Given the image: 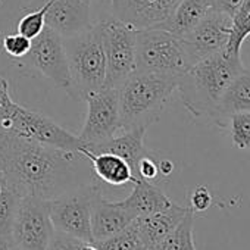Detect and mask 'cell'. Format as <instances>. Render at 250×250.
Listing matches in <instances>:
<instances>
[{
	"label": "cell",
	"mask_w": 250,
	"mask_h": 250,
	"mask_svg": "<svg viewBox=\"0 0 250 250\" xmlns=\"http://www.w3.org/2000/svg\"><path fill=\"white\" fill-rule=\"evenodd\" d=\"M84 161L78 152L49 147L0 127V174L20 197L50 200L84 186Z\"/></svg>",
	"instance_id": "obj_1"
},
{
	"label": "cell",
	"mask_w": 250,
	"mask_h": 250,
	"mask_svg": "<svg viewBox=\"0 0 250 250\" xmlns=\"http://www.w3.org/2000/svg\"><path fill=\"white\" fill-rule=\"evenodd\" d=\"M244 69L241 56L222 50L191 65L178 78L186 109L196 118H212L232 80Z\"/></svg>",
	"instance_id": "obj_2"
},
{
	"label": "cell",
	"mask_w": 250,
	"mask_h": 250,
	"mask_svg": "<svg viewBox=\"0 0 250 250\" xmlns=\"http://www.w3.org/2000/svg\"><path fill=\"white\" fill-rule=\"evenodd\" d=\"M177 88L175 77L134 71L118 87L121 131L149 128L159 119Z\"/></svg>",
	"instance_id": "obj_3"
},
{
	"label": "cell",
	"mask_w": 250,
	"mask_h": 250,
	"mask_svg": "<svg viewBox=\"0 0 250 250\" xmlns=\"http://www.w3.org/2000/svg\"><path fill=\"white\" fill-rule=\"evenodd\" d=\"M63 46L71 78L69 94L84 100L87 94L103 88L107 65L100 24L75 37L63 39Z\"/></svg>",
	"instance_id": "obj_4"
},
{
	"label": "cell",
	"mask_w": 250,
	"mask_h": 250,
	"mask_svg": "<svg viewBox=\"0 0 250 250\" xmlns=\"http://www.w3.org/2000/svg\"><path fill=\"white\" fill-rule=\"evenodd\" d=\"M190 66L181 39L158 27L137 30L134 71L180 78Z\"/></svg>",
	"instance_id": "obj_5"
},
{
	"label": "cell",
	"mask_w": 250,
	"mask_h": 250,
	"mask_svg": "<svg viewBox=\"0 0 250 250\" xmlns=\"http://www.w3.org/2000/svg\"><path fill=\"white\" fill-rule=\"evenodd\" d=\"M97 184L88 183L49 200V215L56 231L93 243L91 202Z\"/></svg>",
	"instance_id": "obj_6"
},
{
	"label": "cell",
	"mask_w": 250,
	"mask_h": 250,
	"mask_svg": "<svg viewBox=\"0 0 250 250\" xmlns=\"http://www.w3.org/2000/svg\"><path fill=\"white\" fill-rule=\"evenodd\" d=\"M99 24L107 65L104 87L118 88L136 69L137 30L113 17Z\"/></svg>",
	"instance_id": "obj_7"
},
{
	"label": "cell",
	"mask_w": 250,
	"mask_h": 250,
	"mask_svg": "<svg viewBox=\"0 0 250 250\" xmlns=\"http://www.w3.org/2000/svg\"><path fill=\"white\" fill-rule=\"evenodd\" d=\"M53 232L49 200L34 196L21 197L11 227L17 247L20 250H46Z\"/></svg>",
	"instance_id": "obj_8"
},
{
	"label": "cell",
	"mask_w": 250,
	"mask_h": 250,
	"mask_svg": "<svg viewBox=\"0 0 250 250\" xmlns=\"http://www.w3.org/2000/svg\"><path fill=\"white\" fill-rule=\"evenodd\" d=\"M84 100L87 103V116L78 134L83 147L100 145L116 136V131L121 130L118 88L103 87L87 94Z\"/></svg>",
	"instance_id": "obj_9"
},
{
	"label": "cell",
	"mask_w": 250,
	"mask_h": 250,
	"mask_svg": "<svg viewBox=\"0 0 250 250\" xmlns=\"http://www.w3.org/2000/svg\"><path fill=\"white\" fill-rule=\"evenodd\" d=\"M5 128H9L14 133L36 143L65 152L80 153L83 147L78 136L62 128L53 119L39 112H33L27 107H22L20 104L17 106L14 115L5 125Z\"/></svg>",
	"instance_id": "obj_10"
},
{
	"label": "cell",
	"mask_w": 250,
	"mask_h": 250,
	"mask_svg": "<svg viewBox=\"0 0 250 250\" xmlns=\"http://www.w3.org/2000/svg\"><path fill=\"white\" fill-rule=\"evenodd\" d=\"M27 65L49 78L58 88L69 93L71 78L63 39L47 25L31 40L30 52L22 58Z\"/></svg>",
	"instance_id": "obj_11"
},
{
	"label": "cell",
	"mask_w": 250,
	"mask_h": 250,
	"mask_svg": "<svg viewBox=\"0 0 250 250\" xmlns=\"http://www.w3.org/2000/svg\"><path fill=\"white\" fill-rule=\"evenodd\" d=\"M231 28V17L209 8L203 20L181 39L191 65L222 52L228 44Z\"/></svg>",
	"instance_id": "obj_12"
},
{
	"label": "cell",
	"mask_w": 250,
	"mask_h": 250,
	"mask_svg": "<svg viewBox=\"0 0 250 250\" xmlns=\"http://www.w3.org/2000/svg\"><path fill=\"white\" fill-rule=\"evenodd\" d=\"M181 0H112V17L136 30L165 22Z\"/></svg>",
	"instance_id": "obj_13"
},
{
	"label": "cell",
	"mask_w": 250,
	"mask_h": 250,
	"mask_svg": "<svg viewBox=\"0 0 250 250\" xmlns=\"http://www.w3.org/2000/svg\"><path fill=\"white\" fill-rule=\"evenodd\" d=\"M91 0H49L46 25L62 39L75 37L91 27Z\"/></svg>",
	"instance_id": "obj_14"
},
{
	"label": "cell",
	"mask_w": 250,
	"mask_h": 250,
	"mask_svg": "<svg viewBox=\"0 0 250 250\" xmlns=\"http://www.w3.org/2000/svg\"><path fill=\"white\" fill-rule=\"evenodd\" d=\"M134 219L136 216L121 203V200H107L100 187H97L91 202V235L94 241L104 240L122 231Z\"/></svg>",
	"instance_id": "obj_15"
},
{
	"label": "cell",
	"mask_w": 250,
	"mask_h": 250,
	"mask_svg": "<svg viewBox=\"0 0 250 250\" xmlns=\"http://www.w3.org/2000/svg\"><path fill=\"white\" fill-rule=\"evenodd\" d=\"M146 131H147V128H143V127L127 130V131H122V134L113 136L112 139H109L100 145L83 147L81 150H87L91 153H113L127 162L130 165L131 171L134 172V175L137 177L139 162L147 155V152L145 149Z\"/></svg>",
	"instance_id": "obj_16"
},
{
	"label": "cell",
	"mask_w": 250,
	"mask_h": 250,
	"mask_svg": "<svg viewBox=\"0 0 250 250\" xmlns=\"http://www.w3.org/2000/svg\"><path fill=\"white\" fill-rule=\"evenodd\" d=\"M188 212V206H180L177 203H172L167 209H162L159 212L139 216L134 219V224L137 227L139 235L147 250H152L161 240H164L186 216Z\"/></svg>",
	"instance_id": "obj_17"
},
{
	"label": "cell",
	"mask_w": 250,
	"mask_h": 250,
	"mask_svg": "<svg viewBox=\"0 0 250 250\" xmlns=\"http://www.w3.org/2000/svg\"><path fill=\"white\" fill-rule=\"evenodd\" d=\"M241 112H250V71L247 69H243L228 85L210 121L225 128L228 119Z\"/></svg>",
	"instance_id": "obj_18"
},
{
	"label": "cell",
	"mask_w": 250,
	"mask_h": 250,
	"mask_svg": "<svg viewBox=\"0 0 250 250\" xmlns=\"http://www.w3.org/2000/svg\"><path fill=\"white\" fill-rule=\"evenodd\" d=\"M134 187L121 203L127 208L136 218L150 215L155 212H159L162 209H167L174 202L152 181L139 178L136 183H133Z\"/></svg>",
	"instance_id": "obj_19"
},
{
	"label": "cell",
	"mask_w": 250,
	"mask_h": 250,
	"mask_svg": "<svg viewBox=\"0 0 250 250\" xmlns=\"http://www.w3.org/2000/svg\"><path fill=\"white\" fill-rule=\"evenodd\" d=\"M80 153L90 161L93 174L104 184L122 187L139 180L130 165L113 153H91L87 150H80Z\"/></svg>",
	"instance_id": "obj_20"
},
{
	"label": "cell",
	"mask_w": 250,
	"mask_h": 250,
	"mask_svg": "<svg viewBox=\"0 0 250 250\" xmlns=\"http://www.w3.org/2000/svg\"><path fill=\"white\" fill-rule=\"evenodd\" d=\"M208 11L209 5L205 0H181L169 18L158 25V28L167 30L175 37L183 39L203 20Z\"/></svg>",
	"instance_id": "obj_21"
},
{
	"label": "cell",
	"mask_w": 250,
	"mask_h": 250,
	"mask_svg": "<svg viewBox=\"0 0 250 250\" xmlns=\"http://www.w3.org/2000/svg\"><path fill=\"white\" fill-rule=\"evenodd\" d=\"M194 212L188 208V212L181 222L152 250H196L194 244Z\"/></svg>",
	"instance_id": "obj_22"
},
{
	"label": "cell",
	"mask_w": 250,
	"mask_h": 250,
	"mask_svg": "<svg viewBox=\"0 0 250 250\" xmlns=\"http://www.w3.org/2000/svg\"><path fill=\"white\" fill-rule=\"evenodd\" d=\"M250 36V0H244L241 8L232 17V28L228 44L224 50L232 55H240L244 40Z\"/></svg>",
	"instance_id": "obj_23"
},
{
	"label": "cell",
	"mask_w": 250,
	"mask_h": 250,
	"mask_svg": "<svg viewBox=\"0 0 250 250\" xmlns=\"http://www.w3.org/2000/svg\"><path fill=\"white\" fill-rule=\"evenodd\" d=\"M94 244L100 250H143V249H146L139 235L134 221L127 228H124L122 231H119L104 240L94 241Z\"/></svg>",
	"instance_id": "obj_24"
},
{
	"label": "cell",
	"mask_w": 250,
	"mask_h": 250,
	"mask_svg": "<svg viewBox=\"0 0 250 250\" xmlns=\"http://www.w3.org/2000/svg\"><path fill=\"white\" fill-rule=\"evenodd\" d=\"M20 199L21 197L9 187L5 177L0 174V235L11 234L12 219Z\"/></svg>",
	"instance_id": "obj_25"
},
{
	"label": "cell",
	"mask_w": 250,
	"mask_h": 250,
	"mask_svg": "<svg viewBox=\"0 0 250 250\" xmlns=\"http://www.w3.org/2000/svg\"><path fill=\"white\" fill-rule=\"evenodd\" d=\"M228 127L232 145L240 150L250 152V112L232 115L228 119Z\"/></svg>",
	"instance_id": "obj_26"
},
{
	"label": "cell",
	"mask_w": 250,
	"mask_h": 250,
	"mask_svg": "<svg viewBox=\"0 0 250 250\" xmlns=\"http://www.w3.org/2000/svg\"><path fill=\"white\" fill-rule=\"evenodd\" d=\"M47 9H49V0H44V3L39 9H31L28 14H25L18 24V33L30 40L36 39L46 27Z\"/></svg>",
	"instance_id": "obj_27"
},
{
	"label": "cell",
	"mask_w": 250,
	"mask_h": 250,
	"mask_svg": "<svg viewBox=\"0 0 250 250\" xmlns=\"http://www.w3.org/2000/svg\"><path fill=\"white\" fill-rule=\"evenodd\" d=\"M2 49L12 58L22 59L31 49V40L22 34H8L2 39Z\"/></svg>",
	"instance_id": "obj_28"
},
{
	"label": "cell",
	"mask_w": 250,
	"mask_h": 250,
	"mask_svg": "<svg viewBox=\"0 0 250 250\" xmlns=\"http://www.w3.org/2000/svg\"><path fill=\"white\" fill-rule=\"evenodd\" d=\"M17 103L11 99L9 83L6 78L0 77V127H5L17 109Z\"/></svg>",
	"instance_id": "obj_29"
},
{
	"label": "cell",
	"mask_w": 250,
	"mask_h": 250,
	"mask_svg": "<svg viewBox=\"0 0 250 250\" xmlns=\"http://www.w3.org/2000/svg\"><path fill=\"white\" fill-rule=\"evenodd\" d=\"M84 243L85 241H81L75 237H71L68 234H63L55 229L52 240L46 250H81Z\"/></svg>",
	"instance_id": "obj_30"
},
{
	"label": "cell",
	"mask_w": 250,
	"mask_h": 250,
	"mask_svg": "<svg viewBox=\"0 0 250 250\" xmlns=\"http://www.w3.org/2000/svg\"><path fill=\"white\" fill-rule=\"evenodd\" d=\"M212 205V196H210V191L203 187V186H199L194 188V191L191 193V197H190V209L194 212V213H199V212H205L209 206Z\"/></svg>",
	"instance_id": "obj_31"
},
{
	"label": "cell",
	"mask_w": 250,
	"mask_h": 250,
	"mask_svg": "<svg viewBox=\"0 0 250 250\" xmlns=\"http://www.w3.org/2000/svg\"><path fill=\"white\" fill-rule=\"evenodd\" d=\"M159 167L155 162V159H152L149 155H146L140 162H139V168H137V177L147 180V181H155L159 177Z\"/></svg>",
	"instance_id": "obj_32"
},
{
	"label": "cell",
	"mask_w": 250,
	"mask_h": 250,
	"mask_svg": "<svg viewBox=\"0 0 250 250\" xmlns=\"http://www.w3.org/2000/svg\"><path fill=\"white\" fill-rule=\"evenodd\" d=\"M243 3H244V0H212L209 8L232 18L235 15V12L241 8Z\"/></svg>",
	"instance_id": "obj_33"
},
{
	"label": "cell",
	"mask_w": 250,
	"mask_h": 250,
	"mask_svg": "<svg viewBox=\"0 0 250 250\" xmlns=\"http://www.w3.org/2000/svg\"><path fill=\"white\" fill-rule=\"evenodd\" d=\"M0 250H20L17 244L14 243L12 234H3L0 235Z\"/></svg>",
	"instance_id": "obj_34"
},
{
	"label": "cell",
	"mask_w": 250,
	"mask_h": 250,
	"mask_svg": "<svg viewBox=\"0 0 250 250\" xmlns=\"http://www.w3.org/2000/svg\"><path fill=\"white\" fill-rule=\"evenodd\" d=\"M158 167H159V174H162V175H165V177H168V175L174 171V164H172L171 161H167V159L161 161V162L158 164Z\"/></svg>",
	"instance_id": "obj_35"
},
{
	"label": "cell",
	"mask_w": 250,
	"mask_h": 250,
	"mask_svg": "<svg viewBox=\"0 0 250 250\" xmlns=\"http://www.w3.org/2000/svg\"><path fill=\"white\" fill-rule=\"evenodd\" d=\"M81 250H100V249L94 243H84L83 247H81Z\"/></svg>",
	"instance_id": "obj_36"
},
{
	"label": "cell",
	"mask_w": 250,
	"mask_h": 250,
	"mask_svg": "<svg viewBox=\"0 0 250 250\" xmlns=\"http://www.w3.org/2000/svg\"><path fill=\"white\" fill-rule=\"evenodd\" d=\"M205 2H206L208 5H210V2H212V0H205Z\"/></svg>",
	"instance_id": "obj_37"
},
{
	"label": "cell",
	"mask_w": 250,
	"mask_h": 250,
	"mask_svg": "<svg viewBox=\"0 0 250 250\" xmlns=\"http://www.w3.org/2000/svg\"><path fill=\"white\" fill-rule=\"evenodd\" d=\"M143 250H147V249H143Z\"/></svg>",
	"instance_id": "obj_38"
}]
</instances>
